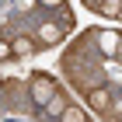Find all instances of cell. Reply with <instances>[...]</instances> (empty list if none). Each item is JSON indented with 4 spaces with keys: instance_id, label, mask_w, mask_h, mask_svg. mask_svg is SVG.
I'll return each instance as SVG.
<instances>
[{
    "instance_id": "cell-2",
    "label": "cell",
    "mask_w": 122,
    "mask_h": 122,
    "mask_svg": "<svg viewBox=\"0 0 122 122\" xmlns=\"http://www.w3.org/2000/svg\"><path fill=\"white\" fill-rule=\"evenodd\" d=\"M87 101L94 105V112H101V115H112V101H115V91L108 84H98L87 91Z\"/></svg>"
},
{
    "instance_id": "cell-9",
    "label": "cell",
    "mask_w": 122,
    "mask_h": 122,
    "mask_svg": "<svg viewBox=\"0 0 122 122\" xmlns=\"http://www.w3.org/2000/svg\"><path fill=\"white\" fill-rule=\"evenodd\" d=\"M7 56H14V49H10V42L0 38V59H7Z\"/></svg>"
},
{
    "instance_id": "cell-7",
    "label": "cell",
    "mask_w": 122,
    "mask_h": 122,
    "mask_svg": "<svg viewBox=\"0 0 122 122\" xmlns=\"http://www.w3.org/2000/svg\"><path fill=\"white\" fill-rule=\"evenodd\" d=\"M119 7L122 0H98V14H105V18H119Z\"/></svg>"
},
{
    "instance_id": "cell-13",
    "label": "cell",
    "mask_w": 122,
    "mask_h": 122,
    "mask_svg": "<svg viewBox=\"0 0 122 122\" xmlns=\"http://www.w3.org/2000/svg\"><path fill=\"white\" fill-rule=\"evenodd\" d=\"M115 122H122V115H119V119H115Z\"/></svg>"
},
{
    "instance_id": "cell-12",
    "label": "cell",
    "mask_w": 122,
    "mask_h": 122,
    "mask_svg": "<svg viewBox=\"0 0 122 122\" xmlns=\"http://www.w3.org/2000/svg\"><path fill=\"white\" fill-rule=\"evenodd\" d=\"M119 21H122V7H119Z\"/></svg>"
},
{
    "instance_id": "cell-8",
    "label": "cell",
    "mask_w": 122,
    "mask_h": 122,
    "mask_svg": "<svg viewBox=\"0 0 122 122\" xmlns=\"http://www.w3.org/2000/svg\"><path fill=\"white\" fill-rule=\"evenodd\" d=\"M66 105H70V101H66V94L59 91L56 98H52V101L46 105V112H49V115H56V119H59V115H63V108H66Z\"/></svg>"
},
{
    "instance_id": "cell-5",
    "label": "cell",
    "mask_w": 122,
    "mask_h": 122,
    "mask_svg": "<svg viewBox=\"0 0 122 122\" xmlns=\"http://www.w3.org/2000/svg\"><path fill=\"white\" fill-rule=\"evenodd\" d=\"M10 49H14V56L25 59V56H31V52L38 49V42H35L31 35H18V38H10Z\"/></svg>"
},
{
    "instance_id": "cell-10",
    "label": "cell",
    "mask_w": 122,
    "mask_h": 122,
    "mask_svg": "<svg viewBox=\"0 0 122 122\" xmlns=\"http://www.w3.org/2000/svg\"><path fill=\"white\" fill-rule=\"evenodd\" d=\"M66 0H42V7H63Z\"/></svg>"
},
{
    "instance_id": "cell-3",
    "label": "cell",
    "mask_w": 122,
    "mask_h": 122,
    "mask_svg": "<svg viewBox=\"0 0 122 122\" xmlns=\"http://www.w3.org/2000/svg\"><path fill=\"white\" fill-rule=\"evenodd\" d=\"M59 38H66V28H63V25H56V21L38 25V42H42V46H56Z\"/></svg>"
},
{
    "instance_id": "cell-4",
    "label": "cell",
    "mask_w": 122,
    "mask_h": 122,
    "mask_svg": "<svg viewBox=\"0 0 122 122\" xmlns=\"http://www.w3.org/2000/svg\"><path fill=\"white\" fill-rule=\"evenodd\" d=\"M98 49L105 56H119V31H98Z\"/></svg>"
},
{
    "instance_id": "cell-1",
    "label": "cell",
    "mask_w": 122,
    "mask_h": 122,
    "mask_svg": "<svg viewBox=\"0 0 122 122\" xmlns=\"http://www.w3.org/2000/svg\"><path fill=\"white\" fill-rule=\"evenodd\" d=\"M28 87H31V98H35V105H42V108H46V105L59 94V84H56L49 73H31Z\"/></svg>"
},
{
    "instance_id": "cell-11",
    "label": "cell",
    "mask_w": 122,
    "mask_h": 122,
    "mask_svg": "<svg viewBox=\"0 0 122 122\" xmlns=\"http://www.w3.org/2000/svg\"><path fill=\"white\" fill-rule=\"evenodd\" d=\"M119 56H122V35H119Z\"/></svg>"
},
{
    "instance_id": "cell-6",
    "label": "cell",
    "mask_w": 122,
    "mask_h": 122,
    "mask_svg": "<svg viewBox=\"0 0 122 122\" xmlns=\"http://www.w3.org/2000/svg\"><path fill=\"white\" fill-rule=\"evenodd\" d=\"M59 122H87V112L80 108V105H66L63 115H59Z\"/></svg>"
}]
</instances>
